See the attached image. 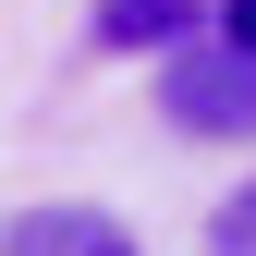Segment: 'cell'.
Segmentation results:
<instances>
[{"label": "cell", "mask_w": 256, "mask_h": 256, "mask_svg": "<svg viewBox=\"0 0 256 256\" xmlns=\"http://www.w3.org/2000/svg\"><path fill=\"white\" fill-rule=\"evenodd\" d=\"M158 110H171V134H256V49L244 37H220V49H196L183 37L171 49V74H158Z\"/></svg>", "instance_id": "obj_1"}, {"label": "cell", "mask_w": 256, "mask_h": 256, "mask_svg": "<svg viewBox=\"0 0 256 256\" xmlns=\"http://www.w3.org/2000/svg\"><path fill=\"white\" fill-rule=\"evenodd\" d=\"M208 0H98V49H183Z\"/></svg>", "instance_id": "obj_2"}, {"label": "cell", "mask_w": 256, "mask_h": 256, "mask_svg": "<svg viewBox=\"0 0 256 256\" xmlns=\"http://www.w3.org/2000/svg\"><path fill=\"white\" fill-rule=\"evenodd\" d=\"M122 232H110V220H86V208H49V220H12V244H0V256H110Z\"/></svg>", "instance_id": "obj_3"}, {"label": "cell", "mask_w": 256, "mask_h": 256, "mask_svg": "<svg viewBox=\"0 0 256 256\" xmlns=\"http://www.w3.org/2000/svg\"><path fill=\"white\" fill-rule=\"evenodd\" d=\"M208 256H256V183H244V196H220V220H208Z\"/></svg>", "instance_id": "obj_4"}, {"label": "cell", "mask_w": 256, "mask_h": 256, "mask_svg": "<svg viewBox=\"0 0 256 256\" xmlns=\"http://www.w3.org/2000/svg\"><path fill=\"white\" fill-rule=\"evenodd\" d=\"M220 37H244V49H256V0H220Z\"/></svg>", "instance_id": "obj_5"}, {"label": "cell", "mask_w": 256, "mask_h": 256, "mask_svg": "<svg viewBox=\"0 0 256 256\" xmlns=\"http://www.w3.org/2000/svg\"><path fill=\"white\" fill-rule=\"evenodd\" d=\"M110 256H122V244H110Z\"/></svg>", "instance_id": "obj_6"}]
</instances>
